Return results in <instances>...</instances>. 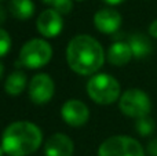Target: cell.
Instances as JSON below:
<instances>
[{
	"label": "cell",
	"instance_id": "obj_4",
	"mask_svg": "<svg viewBox=\"0 0 157 156\" xmlns=\"http://www.w3.org/2000/svg\"><path fill=\"white\" fill-rule=\"evenodd\" d=\"M52 58V47L43 39H32L22 46L19 51V62L28 69H39L46 66Z\"/></svg>",
	"mask_w": 157,
	"mask_h": 156
},
{
	"label": "cell",
	"instance_id": "obj_27",
	"mask_svg": "<svg viewBox=\"0 0 157 156\" xmlns=\"http://www.w3.org/2000/svg\"><path fill=\"white\" fill-rule=\"evenodd\" d=\"M0 2H2V0H0Z\"/></svg>",
	"mask_w": 157,
	"mask_h": 156
},
{
	"label": "cell",
	"instance_id": "obj_14",
	"mask_svg": "<svg viewBox=\"0 0 157 156\" xmlns=\"http://www.w3.org/2000/svg\"><path fill=\"white\" fill-rule=\"evenodd\" d=\"M8 11L17 19H29L35 14V3L32 0H10Z\"/></svg>",
	"mask_w": 157,
	"mask_h": 156
},
{
	"label": "cell",
	"instance_id": "obj_2",
	"mask_svg": "<svg viewBox=\"0 0 157 156\" xmlns=\"http://www.w3.org/2000/svg\"><path fill=\"white\" fill-rule=\"evenodd\" d=\"M43 133L32 122L19 120L8 124L2 135V148L8 156H28L41 145Z\"/></svg>",
	"mask_w": 157,
	"mask_h": 156
},
{
	"label": "cell",
	"instance_id": "obj_20",
	"mask_svg": "<svg viewBox=\"0 0 157 156\" xmlns=\"http://www.w3.org/2000/svg\"><path fill=\"white\" fill-rule=\"evenodd\" d=\"M149 35L152 36V37L157 39V19H155V21L149 25Z\"/></svg>",
	"mask_w": 157,
	"mask_h": 156
},
{
	"label": "cell",
	"instance_id": "obj_3",
	"mask_svg": "<svg viewBox=\"0 0 157 156\" xmlns=\"http://www.w3.org/2000/svg\"><path fill=\"white\" fill-rule=\"evenodd\" d=\"M120 83L108 73H97L87 82V94L99 105H110L120 99Z\"/></svg>",
	"mask_w": 157,
	"mask_h": 156
},
{
	"label": "cell",
	"instance_id": "obj_7",
	"mask_svg": "<svg viewBox=\"0 0 157 156\" xmlns=\"http://www.w3.org/2000/svg\"><path fill=\"white\" fill-rule=\"evenodd\" d=\"M28 91H29V98L33 104H47L55 93L54 80L47 73H39L32 77Z\"/></svg>",
	"mask_w": 157,
	"mask_h": 156
},
{
	"label": "cell",
	"instance_id": "obj_6",
	"mask_svg": "<svg viewBox=\"0 0 157 156\" xmlns=\"http://www.w3.org/2000/svg\"><path fill=\"white\" fill-rule=\"evenodd\" d=\"M98 156H145L144 146L132 137L113 135L98 148Z\"/></svg>",
	"mask_w": 157,
	"mask_h": 156
},
{
	"label": "cell",
	"instance_id": "obj_25",
	"mask_svg": "<svg viewBox=\"0 0 157 156\" xmlns=\"http://www.w3.org/2000/svg\"><path fill=\"white\" fill-rule=\"evenodd\" d=\"M3 155H4V151H3V148L0 146V156H3Z\"/></svg>",
	"mask_w": 157,
	"mask_h": 156
},
{
	"label": "cell",
	"instance_id": "obj_11",
	"mask_svg": "<svg viewBox=\"0 0 157 156\" xmlns=\"http://www.w3.org/2000/svg\"><path fill=\"white\" fill-rule=\"evenodd\" d=\"M73 151V141L62 133L51 135L44 145V155L46 156H72Z\"/></svg>",
	"mask_w": 157,
	"mask_h": 156
},
{
	"label": "cell",
	"instance_id": "obj_24",
	"mask_svg": "<svg viewBox=\"0 0 157 156\" xmlns=\"http://www.w3.org/2000/svg\"><path fill=\"white\" fill-rule=\"evenodd\" d=\"M43 3H46V4H52L54 0H43Z\"/></svg>",
	"mask_w": 157,
	"mask_h": 156
},
{
	"label": "cell",
	"instance_id": "obj_21",
	"mask_svg": "<svg viewBox=\"0 0 157 156\" xmlns=\"http://www.w3.org/2000/svg\"><path fill=\"white\" fill-rule=\"evenodd\" d=\"M6 18H7V13H6V8L0 4V25L4 24Z\"/></svg>",
	"mask_w": 157,
	"mask_h": 156
},
{
	"label": "cell",
	"instance_id": "obj_23",
	"mask_svg": "<svg viewBox=\"0 0 157 156\" xmlns=\"http://www.w3.org/2000/svg\"><path fill=\"white\" fill-rule=\"evenodd\" d=\"M3 75H4V66H3V64L0 62V79L3 77Z\"/></svg>",
	"mask_w": 157,
	"mask_h": 156
},
{
	"label": "cell",
	"instance_id": "obj_16",
	"mask_svg": "<svg viewBox=\"0 0 157 156\" xmlns=\"http://www.w3.org/2000/svg\"><path fill=\"white\" fill-rule=\"evenodd\" d=\"M156 129V123L152 118L149 116H145V118H141V119H136L135 122V130L139 135L142 137H149L150 134H153Z\"/></svg>",
	"mask_w": 157,
	"mask_h": 156
},
{
	"label": "cell",
	"instance_id": "obj_8",
	"mask_svg": "<svg viewBox=\"0 0 157 156\" xmlns=\"http://www.w3.org/2000/svg\"><path fill=\"white\" fill-rule=\"evenodd\" d=\"M61 116L63 122L72 127H80L88 122V107L80 99H68L61 108Z\"/></svg>",
	"mask_w": 157,
	"mask_h": 156
},
{
	"label": "cell",
	"instance_id": "obj_9",
	"mask_svg": "<svg viewBox=\"0 0 157 156\" xmlns=\"http://www.w3.org/2000/svg\"><path fill=\"white\" fill-rule=\"evenodd\" d=\"M36 26H37L39 33L44 37H57L63 28L62 15L54 8L44 10L37 17Z\"/></svg>",
	"mask_w": 157,
	"mask_h": 156
},
{
	"label": "cell",
	"instance_id": "obj_18",
	"mask_svg": "<svg viewBox=\"0 0 157 156\" xmlns=\"http://www.w3.org/2000/svg\"><path fill=\"white\" fill-rule=\"evenodd\" d=\"M52 7H54L55 11H58V13L62 15V14L71 13L72 7H73V3H72V0H54Z\"/></svg>",
	"mask_w": 157,
	"mask_h": 156
},
{
	"label": "cell",
	"instance_id": "obj_10",
	"mask_svg": "<svg viewBox=\"0 0 157 156\" xmlns=\"http://www.w3.org/2000/svg\"><path fill=\"white\" fill-rule=\"evenodd\" d=\"M121 15L113 8H102L94 15V26L103 35H113L121 26Z\"/></svg>",
	"mask_w": 157,
	"mask_h": 156
},
{
	"label": "cell",
	"instance_id": "obj_17",
	"mask_svg": "<svg viewBox=\"0 0 157 156\" xmlns=\"http://www.w3.org/2000/svg\"><path fill=\"white\" fill-rule=\"evenodd\" d=\"M11 49V37L4 29L0 28V58L7 55Z\"/></svg>",
	"mask_w": 157,
	"mask_h": 156
},
{
	"label": "cell",
	"instance_id": "obj_19",
	"mask_svg": "<svg viewBox=\"0 0 157 156\" xmlns=\"http://www.w3.org/2000/svg\"><path fill=\"white\" fill-rule=\"evenodd\" d=\"M147 154L150 156H157V137L147 144Z\"/></svg>",
	"mask_w": 157,
	"mask_h": 156
},
{
	"label": "cell",
	"instance_id": "obj_15",
	"mask_svg": "<svg viewBox=\"0 0 157 156\" xmlns=\"http://www.w3.org/2000/svg\"><path fill=\"white\" fill-rule=\"evenodd\" d=\"M26 87V75L22 71H15L6 79L4 91L10 96H18Z\"/></svg>",
	"mask_w": 157,
	"mask_h": 156
},
{
	"label": "cell",
	"instance_id": "obj_26",
	"mask_svg": "<svg viewBox=\"0 0 157 156\" xmlns=\"http://www.w3.org/2000/svg\"><path fill=\"white\" fill-rule=\"evenodd\" d=\"M77 2H81V0H77Z\"/></svg>",
	"mask_w": 157,
	"mask_h": 156
},
{
	"label": "cell",
	"instance_id": "obj_12",
	"mask_svg": "<svg viewBox=\"0 0 157 156\" xmlns=\"http://www.w3.org/2000/svg\"><path fill=\"white\" fill-rule=\"evenodd\" d=\"M108 61L114 66H124L131 61L132 50L125 41H114L108 50Z\"/></svg>",
	"mask_w": 157,
	"mask_h": 156
},
{
	"label": "cell",
	"instance_id": "obj_22",
	"mask_svg": "<svg viewBox=\"0 0 157 156\" xmlns=\"http://www.w3.org/2000/svg\"><path fill=\"white\" fill-rule=\"evenodd\" d=\"M102 2L109 6H117V4H121L124 0H102Z\"/></svg>",
	"mask_w": 157,
	"mask_h": 156
},
{
	"label": "cell",
	"instance_id": "obj_5",
	"mask_svg": "<svg viewBox=\"0 0 157 156\" xmlns=\"http://www.w3.org/2000/svg\"><path fill=\"white\" fill-rule=\"evenodd\" d=\"M119 108L128 118L141 119L149 116L152 111V101L145 91L139 88H128L120 97Z\"/></svg>",
	"mask_w": 157,
	"mask_h": 156
},
{
	"label": "cell",
	"instance_id": "obj_1",
	"mask_svg": "<svg viewBox=\"0 0 157 156\" xmlns=\"http://www.w3.org/2000/svg\"><path fill=\"white\" fill-rule=\"evenodd\" d=\"M66 61L69 68L77 75L90 76L103 66L105 51L101 43L88 35H77L66 47Z\"/></svg>",
	"mask_w": 157,
	"mask_h": 156
},
{
	"label": "cell",
	"instance_id": "obj_13",
	"mask_svg": "<svg viewBox=\"0 0 157 156\" xmlns=\"http://www.w3.org/2000/svg\"><path fill=\"white\" fill-rule=\"evenodd\" d=\"M128 44H130L131 50H132V55L138 60L141 58H146L147 55L152 53V41L149 37L142 33H134L128 37Z\"/></svg>",
	"mask_w": 157,
	"mask_h": 156
}]
</instances>
